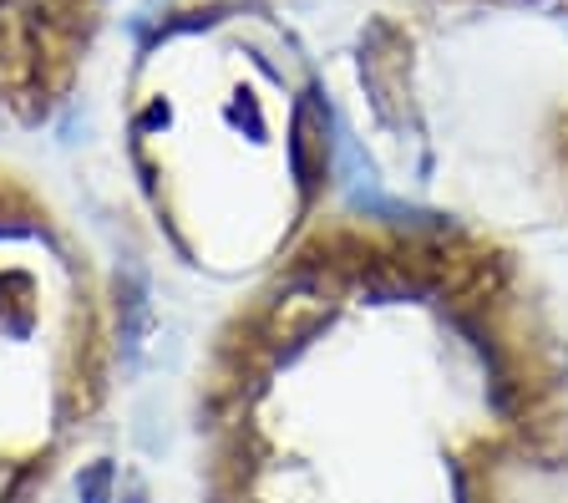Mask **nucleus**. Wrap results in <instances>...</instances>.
<instances>
[{"label":"nucleus","instance_id":"obj_1","mask_svg":"<svg viewBox=\"0 0 568 503\" xmlns=\"http://www.w3.org/2000/svg\"><path fill=\"white\" fill-rule=\"evenodd\" d=\"M193 503H568V280L447 209L335 204L189 376Z\"/></svg>","mask_w":568,"mask_h":503},{"label":"nucleus","instance_id":"obj_2","mask_svg":"<svg viewBox=\"0 0 568 503\" xmlns=\"http://www.w3.org/2000/svg\"><path fill=\"white\" fill-rule=\"evenodd\" d=\"M122 179L183 275L248 285L335 209V118L239 0H173L138 31Z\"/></svg>","mask_w":568,"mask_h":503},{"label":"nucleus","instance_id":"obj_3","mask_svg":"<svg viewBox=\"0 0 568 503\" xmlns=\"http://www.w3.org/2000/svg\"><path fill=\"white\" fill-rule=\"evenodd\" d=\"M122 285L87 219L0 148V503H57L122 392Z\"/></svg>","mask_w":568,"mask_h":503},{"label":"nucleus","instance_id":"obj_4","mask_svg":"<svg viewBox=\"0 0 568 503\" xmlns=\"http://www.w3.org/2000/svg\"><path fill=\"white\" fill-rule=\"evenodd\" d=\"M112 0H0V132H41L82 92Z\"/></svg>","mask_w":568,"mask_h":503}]
</instances>
